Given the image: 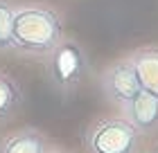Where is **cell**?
Returning <instances> with one entry per match:
<instances>
[{
	"mask_svg": "<svg viewBox=\"0 0 158 153\" xmlns=\"http://www.w3.org/2000/svg\"><path fill=\"white\" fill-rule=\"evenodd\" d=\"M152 153H158V144H156V147H154V151H152Z\"/></svg>",
	"mask_w": 158,
	"mask_h": 153,
	"instance_id": "30bf717a",
	"label": "cell"
},
{
	"mask_svg": "<svg viewBox=\"0 0 158 153\" xmlns=\"http://www.w3.org/2000/svg\"><path fill=\"white\" fill-rule=\"evenodd\" d=\"M23 104V92L11 77L0 74V122L9 119Z\"/></svg>",
	"mask_w": 158,
	"mask_h": 153,
	"instance_id": "ba28073f",
	"label": "cell"
},
{
	"mask_svg": "<svg viewBox=\"0 0 158 153\" xmlns=\"http://www.w3.org/2000/svg\"><path fill=\"white\" fill-rule=\"evenodd\" d=\"M11 38L18 52L48 56L63 41L61 18L50 7H39V5L20 7L14 16Z\"/></svg>",
	"mask_w": 158,
	"mask_h": 153,
	"instance_id": "6da1fadb",
	"label": "cell"
},
{
	"mask_svg": "<svg viewBox=\"0 0 158 153\" xmlns=\"http://www.w3.org/2000/svg\"><path fill=\"white\" fill-rule=\"evenodd\" d=\"M50 153H61V151H50Z\"/></svg>",
	"mask_w": 158,
	"mask_h": 153,
	"instance_id": "8fae6325",
	"label": "cell"
},
{
	"mask_svg": "<svg viewBox=\"0 0 158 153\" xmlns=\"http://www.w3.org/2000/svg\"><path fill=\"white\" fill-rule=\"evenodd\" d=\"M0 153H48V142L36 128H23L0 142Z\"/></svg>",
	"mask_w": 158,
	"mask_h": 153,
	"instance_id": "52a82bcc",
	"label": "cell"
},
{
	"mask_svg": "<svg viewBox=\"0 0 158 153\" xmlns=\"http://www.w3.org/2000/svg\"><path fill=\"white\" fill-rule=\"evenodd\" d=\"M14 16H16V5L11 0H0V52H7L14 47Z\"/></svg>",
	"mask_w": 158,
	"mask_h": 153,
	"instance_id": "9c48e42d",
	"label": "cell"
},
{
	"mask_svg": "<svg viewBox=\"0 0 158 153\" xmlns=\"http://www.w3.org/2000/svg\"><path fill=\"white\" fill-rule=\"evenodd\" d=\"M99 86H102L104 97L109 99L113 106H120V108H124L129 101H133L142 92L129 56L111 63L109 68L99 74Z\"/></svg>",
	"mask_w": 158,
	"mask_h": 153,
	"instance_id": "277c9868",
	"label": "cell"
},
{
	"mask_svg": "<svg viewBox=\"0 0 158 153\" xmlns=\"http://www.w3.org/2000/svg\"><path fill=\"white\" fill-rule=\"evenodd\" d=\"M135 77L142 92H149L158 97V47L156 45H147V47H138L129 54Z\"/></svg>",
	"mask_w": 158,
	"mask_h": 153,
	"instance_id": "8992f818",
	"label": "cell"
},
{
	"mask_svg": "<svg viewBox=\"0 0 158 153\" xmlns=\"http://www.w3.org/2000/svg\"><path fill=\"white\" fill-rule=\"evenodd\" d=\"M140 131L127 119H99L84 135L86 153H138Z\"/></svg>",
	"mask_w": 158,
	"mask_h": 153,
	"instance_id": "3957f363",
	"label": "cell"
},
{
	"mask_svg": "<svg viewBox=\"0 0 158 153\" xmlns=\"http://www.w3.org/2000/svg\"><path fill=\"white\" fill-rule=\"evenodd\" d=\"M122 111H124V119L131 122L140 131V135L142 133H156L158 131V97H154V95L140 92Z\"/></svg>",
	"mask_w": 158,
	"mask_h": 153,
	"instance_id": "5b68a950",
	"label": "cell"
},
{
	"mask_svg": "<svg viewBox=\"0 0 158 153\" xmlns=\"http://www.w3.org/2000/svg\"><path fill=\"white\" fill-rule=\"evenodd\" d=\"M48 79L59 92L70 95L88 74V56L73 38H63L48 56Z\"/></svg>",
	"mask_w": 158,
	"mask_h": 153,
	"instance_id": "7a4b0ae2",
	"label": "cell"
}]
</instances>
